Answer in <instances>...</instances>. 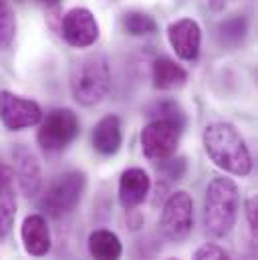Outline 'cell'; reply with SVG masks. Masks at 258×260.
<instances>
[{
	"mask_svg": "<svg viewBox=\"0 0 258 260\" xmlns=\"http://www.w3.org/2000/svg\"><path fill=\"white\" fill-rule=\"evenodd\" d=\"M202 141H204V149H206L208 157L218 168H222L224 172L234 174V176L250 174V170H252L250 151L234 125L224 123V121L210 123L204 129Z\"/></svg>",
	"mask_w": 258,
	"mask_h": 260,
	"instance_id": "6da1fadb",
	"label": "cell"
},
{
	"mask_svg": "<svg viewBox=\"0 0 258 260\" xmlns=\"http://www.w3.org/2000/svg\"><path fill=\"white\" fill-rule=\"evenodd\" d=\"M238 208H240V194L236 184L230 178H214L206 188V200H204L206 230L216 238L226 236L236 224Z\"/></svg>",
	"mask_w": 258,
	"mask_h": 260,
	"instance_id": "7a4b0ae2",
	"label": "cell"
},
{
	"mask_svg": "<svg viewBox=\"0 0 258 260\" xmlns=\"http://www.w3.org/2000/svg\"><path fill=\"white\" fill-rule=\"evenodd\" d=\"M111 87V73L103 55H87L71 71V93L77 103L93 107L103 101Z\"/></svg>",
	"mask_w": 258,
	"mask_h": 260,
	"instance_id": "3957f363",
	"label": "cell"
},
{
	"mask_svg": "<svg viewBox=\"0 0 258 260\" xmlns=\"http://www.w3.org/2000/svg\"><path fill=\"white\" fill-rule=\"evenodd\" d=\"M85 186H87L85 172L69 170L49 184V188L39 200V208L51 218H63L77 208V204L85 194Z\"/></svg>",
	"mask_w": 258,
	"mask_h": 260,
	"instance_id": "277c9868",
	"label": "cell"
},
{
	"mask_svg": "<svg viewBox=\"0 0 258 260\" xmlns=\"http://www.w3.org/2000/svg\"><path fill=\"white\" fill-rule=\"evenodd\" d=\"M159 228L172 242H184L194 228V202L188 192H174L166 200Z\"/></svg>",
	"mask_w": 258,
	"mask_h": 260,
	"instance_id": "5b68a950",
	"label": "cell"
},
{
	"mask_svg": "<svg viewBox=\"0 0 258 260\" xmlns=\"http://www.w3.org/2000/svg\"><path fill=\"white\" fill-rule=\"evenodd\" d=\"M182 125L168 121V119H151L143 131H141V149L143 155L149 161H166L174 157L180 135H182Z\"/></svg>",
	"mask_w": 258,
	"mask_h": 260,
	"instance_id": "8992f818",
	"label": "cell"
},
{
	"mask_svg": "<svg viewBox=\"0 0 258 260\" xmlns=\"http://www.w3.org/2000/svg\"><path fill=\"white\" fill-rule=\"evenodd\" d=\"M79 135V117L71 109H53L37 131V141L45 151H63Z\"/></svg>",
	"mask_w": 258,
	"mask_h": 260,
	"instance_id": "52a82bcc",
	"label": "cell"
},
{
	"mask_svg": "<svg viewBox=\"0 0 258 260\" xmlns=\"http://www.w3.org/2000/svg\"><path fill=\"white\" fill-rule=\"evenodd\" d=\"M43 111L37 101L0 91V121L8 131H20L41 123Z\"/></svg>",
	"mask_w": 258,
	"mask_h": 260,
	"instance_id": "ba28073f",
	"label": "cell"
},
{
	"mask_svg": "<svg viewBox=\"0 0 258 260\" xmlns=\"http://www.w3.org/2000/svg\"><path fill=\"white\" fill-rule=\"evenodd\" d=\"M63 39L77 49H85L95 45L99 39V24L91 10L87 8H73L63 18Z\"/></svg>",
	"mask_w": 258,
	"mask_h": 260,
	"instance_id": "9c48e42d",
	"label": "cell"
},
{
	"mask_svg": "<svg viewBox=\"0 0 258 260\" xmlns=\"http://www.w3.org/2000/svg\"><path fill=\"white\" fill-rule=\"evenodd\" d=\"M12 159H14V166H12V172H14V178L18 182V188L24 196H37L41 190V184H43V176H41V166H39V159L37 155L24 147V145H16L12 149Z\"/></svg>",
	"mask_w": 258,
	"mask_h": 260,
	"instance_id": "30bf717a",
	"label": "cell"
},
{
	"mask_svg": "<svg viewBox=\"0 0 258 260\" xmlns=\"http://www.w3.org/2000/svg\"><path fill=\"white\" fill-rule=\"evenodd\" d=\"M168 39L170 45L174 47L176 55L184 61H196L200 55V43H202V32L198 22L192 18H180L168 28Z\"/></svg>",
	"mask_w": 258,
	"mask_h": 260,
	"instance_id": "8fae6325",
	"label": "cell"
},
{
	"mask_svg": "<svg viewBox=\"0 0 258 260\" xmlns=\"http://www.w3.org/2000/svg\"><path fill=\"white\" fill-rule=\"evenodd\" d=\"M20 238L24 250L33 258H43L51 250V230L47 226L45 216L41 214H30L24 218L20 226Z\"/></svg>",
	"mask_w": 258,
	"mask_h": 260,
	"instance_id": "7c38bea8",
	"label": "cell"
},
{
	"mask_svg": "<svg viewBox=\"0 0 258 260\" xmlns=\"http://www.w3.org/2000/svg\"><path fill=\"white\" fill-rule=\"evenodd\" d=\"M151 188V180L147 176V172H143L141 168H129L121 174L119 180V202L125 210H131L135 206H139Z\"/></svg>",
	"mask_w": 258,
	"mask_h": 260,
	"instance_id": "4fadbf2b",
	"label": "cell"
},
{
	"mask_svg": "<svg viewBox=\"0 0 258 260\" xmlns=\"http://www.w3.org/2000/svg\"><path fill=\"white\" fill-rule=\"evenodd\" d=\"M16 218V194H14V172L10 166L0 161V240L8 236Z\"/></svg>",
	"mask_w": 258,
	"mask_h": 260,
	"instance_id": "5bb4252c",
	"label": "cell"
},
{
	"mask_svg": "<svg viewBox=\"0 0 258 260\" xmlns=\"http://www.w3.org/2000/svg\"><path fill=\"white\" fill-rule=\"evenodd\" d=\"M121 121L117 115H105L93 129V147L101 155H113L121 147Z\"/></svg>",
	"mask_w": 258,
	"mask_h": 260,
	"instance_id": "9a60e30c",
	"label": "cell"
},
{
	"mask_svg": "<svg viewBox=\"0 0 258 260\" xmlns=\"http://www.w3.org/2000/svg\"><path fill=\"white\" fill-rule=\"evenodd\" d=\"M89 254L93 260H119L123 254L119 236L105 228L93 230L89 236Z\"/></svg>",
	"mask_w": 258,
	"mask_h": 260,
	"instance_id": "2e32d148",
	"label": "cell"
},
{
	"mask_svg": "<svg viewBox=\"0 0 258 260\" xmlns=\"http://www.w3.org/2000/svg\"><path fill=\"white\" fill-rule=\"evenodd\" d=\"M153 85L162 91H172V89H180L186 85L188 81V73L184 67L174 63L172 59H157L153 63Z\"/></svg>",
	"mask_w": 258,
	"mask_h": 260,
	"instance_id": "e0dca14e",
	"label": "cell"
},
{
	"mask_svg": "<svg viewBox=\"0 0 258 260\" xmlns=\"http://www.w3.org/2000/svg\"><path fill=\"white\" fill-rule=\"evenodd\" d=\"M123 26H125V30H127L129 35H133V37L151 35V32H155V28H157L155 20H153L149 14H145V12H137V10H133V12H127V14H125V18H123Z\"/></svg>",
	"mask_w": 258,
	"mask_h": 260,
	"instance_id": "ac0fdd59",
	"label": "cell"
},
{
	"mask_svg": "<svg viewBox=\"0 0 258 260\" xmlns=\"http://www.w3.org/2000/svg\"><path fill=\"white\" fill-rule=\"evenodd\" d=\"M147 115L153 117V119H168V121H174V123H178V125L184 127V111H182V107L176 101H159V103H153L147 109Z\"/></svg>",
	"mask_w": 258,
	"mask_h": 260,
	"instance_id": "d6986e66",
	"label": "cell"
},
{
	"mask_svg": "<svg viewBox=\"0 0 258 260\" xmlns=\"http://www.w3.org/2000/svg\"><path fill=\"white\" fill-rule=\"evenodd\" d=\"M16 32V18L8 0H0V49L8 47Z\"/></svg>",
	"mask_w": 258,
	"mask_h": 260,
	"instance_id": "ffe728a7",
	"label": "cell"
},
{
	"mask_svg": "<svg viewBox=\"0 0 258 260\" xmlns=\"http://www.w3.org/2000/svg\"><path fill=\"white\" fill-rule=\"evenodd\" d=\"M192 260H230V256L226 254V250L218 244H202L196 252H194V258Z\"/></svg>",
	"mask_w": 258,
	"mask_h": 260,
	"instance_id": "44dd1931",
	"label": "cell"
},
{
	"mask_svg": "<svg viewBox=\"0 0 258 260\" xmlns=\"http://www.w3.org/2000/svg\"><path fill=\"white\" fill-rule=\"evenodd\" d=\"M164 174L170 180H182L186 174V159L184 157H170L164 161Z\"/></svg>",
	"mask_w": 258,
	"mask_h": 260,
	"instance_id": "7402d4cb",
	"label": "cell"
},
{
	"mask_svg": "<svg viewBox=\"0 0 258 260\" xmlns=\"http://www.w3.org/2000/svg\"><path fill=\"white\" fill-rule=\"evenodd\" d=\"M256 210H258L256 196H250V198L246 200V218H248V226H250L252 232H256V226H258Z\"/></svg>",
	"mask_w": 258,
	"mask_h": 260,
	"instance_id": "603a6c76",
	"label": "cell"
},
{
	"mask_svg": "<svg viewBox=\"0 0 258 260\" xmlns=\"http://www.w3.org/2000/svg\"><path fill=\"white\" fill-rule=\"evenodd\" d=\"M228 2L230 0H210V6H212V10H222Z\"/></svg>",
	"mask_w": 258,
	"mask_h": 260,
	"instance_id": "cb8c5ba5",
	"label": "cell"
},
{
	"mask_svg": "<svg viewBox=\"0 0 258 260\" xmlns=\"http://www.w3.org/2000/svg\"><path fill=\"white\" fill-rule=\"evenodd\" d=\"M43 2H57V0H43Z\"/></svg>",
	"mask_w": 258,
	"mask_h": 260,
	"instance_id": "d4e9b609",
	"label": "cell"
},
{
	"mask_svg": "<svg viewBox=\"0 0 258 260\" xmlns=\"http://www.w3.org/2000/svg\"><path fill=\"white\" fill-rule=\"evenodd\" d=\"M170 260H176V258H170Z\"/></svg>",
	"mask_w": 258,
	"mask_h": 260,
	"instance_id": "484cf974",
	"label": "cell"
}]
</instances>
